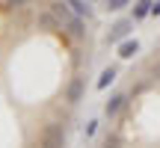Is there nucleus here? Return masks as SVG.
<instances>
[{"mask_svg":"<svg viewBox=\"0 0 160 148\" xmlns=\"http://www.w3.org/2000/svg\"><path fill=\"white\" fill-rule=\"evenodd\" d=\"M39 145L42 148H62L65 145V127L62 121H48L39 133Z\"/></svg>","mask_w":160,"mask_h":148,"instance_id":"obj_1","label":"nucleus"},{"mask_svg":"<svg viewBox=\"0 0 160 148\" xmlns=\"http://www.w3.org/2000/svg\"><path fill=\"white\" fill-rule=\"evenodd\" d=\"M131 30H133V18H122V21H116L113 27L107 30L104 42H107V45H119V42H125L128 36H131Z\"/></svg>","mask_w":160,"mask_h":148,"instance_id":"obj_2","label":"nucleus"},{"mask_svg":"<svg viewBox=\"0 0 160 148\" xmlns=\"http://www.w3.org/2000/svg\"><path fill=\"white\" fill-rule=\"evenodd\" d=\"M36 27H39V30H45V33H62V30H65V24L59 21V18L53 15L51 9H45V12H39V18H36Z\"/></svg>","mask_w":160,"mask_h":148,"instance_id":"obj_3","label":"nucleus"},{"mask_svg":"<svg viewBox=\"0 0 160 148\" xmlns=\"http://www.w3.org/2000/svg\"><path fill=\"white\" fill-rule=\"evenodd\" d=\"M65 101H68L71 107L83 101V77H80V74H74V77L68 80V86H65Z\"/></svg>","mask_w":160,"mask_h":148,"instance_id":"obj_4","label":"nucleus"},{"mask_svg":"<svg viewBox=\"0 0 160 148\" xmlns=\"http://www.w3.org/2000/svg\"><path fill=\"white\" fill-rule=\"evenodd\" d=\"M125 104H128V95H122V92H116V95H110V101L104 104V116H107V119H113V116H119Z\"/></svg>","mask_w":160,"mask_h":148,"instance_id":"obj_5","label":"nucleus"},{"mask_svg":"<svg viewBox=\"0 0 160 148\" xmlns=\"http://www.w3.org/2000/svg\"><path fill=\"white\" fill-rule=\"evenodd\" d=\"M51 12H53V15H57L62 24H68L71 18H77V15H74V9H71L65 0H53V3H51Z\"/></svg>","mask_w":160,"mask_h":148,"instance_id":"obj_6","label":"nucleus"},{"mask_svg":"<svg viewBox=\"0 0 160 148\" xmlns=\"http://www.w3.org/2000/svg\"><path fill=\"white\" fill-rule=\"evenodd\" d=\"M65 33H68L71 36V39H77V42H83L86 39V24H83V18H71V21L68 24H65Z\"/></svg>","mask_w":160,"mask_h":148,"instance_id":"obj_7","label":"nucleus"},{"mask_svg":"<svg viewBox=\"0 0 160 148\" xmlns=\"http://www.w3.org/2000/svg\"><path fill=\"white\" fill-rule=\"evenodd\" d=\"M137 53H139V42H137V39L119 42V57H122V59H133Z\"/></svg>","mask_w":160,"mask_h":148,"instance_id":"obj_8","label":"nucleus"},{"mask_svg":"<svg viewBox=\"0 0 160 148\" xmlns=\"http://www.w3.org/2000/svg\"><path fill=\"white\" fill-rule=\"evenodd\" d=\"M151 6H154V0H137L133 3V21H142V18H148L151 15Z\"/></svg>","mask_w":160,"mask_h":148,"instance_id":"obj_9","label":"nucleus"},{"mask_svg":"<svg viewBox=\"0 0 160 148\" xmlns=\"http://www.w3.org/2000/svg\"><path fill=\"white\" fill-rule=\"evenodd\" d=\"M65 3L74 9V15H80V18H89L92 15V6L86 3V0H65Z\"/></svg>","mask_w":160,"mask_h":148,"instance_id":"obj_10","label":"nucleus"},{"mask_svg":"<svg viewBox=\"0 0 160 148\" xmlns=\"http://www.w3.org/2000/svg\"><path fill=\"white\" fill-rule=\"evenodd\" d=\"M113 80H116V68H113V65H110V68H104V71H101V77H98L95 89H107V86L113 83Z\"/></svg>","mask_w":160,"mask_h":148,"instance_id":"obj_11","label":"nucleus"},{"mask_svg":"<svg viewBox=\"0 0 160 148\" xmlns=\"http://www.w3.org/2000/svg\"><path fill=\"white\" fill-rule=\"evenodd\" d=\"M125 6H131V0H107L110 12H119V9H125Z\"/></svg>","mask_w":160,"mask_h":148,"instance_id":"obj_12","label":"nucleus"},{"mask_svg":"<svg viewBox=\"0 0 160 148\" xmlns=\"http://www.w3.org/2000/svg\"><path fill=\"white\" fill-rule=\"evenodd\" d=\"M122 145V139H119V133H110L107 139H104V148H119Z\"/></svg>","mask_w":160,"mask_h":148,"instance_id":"obj_13","label":"nucleus"},{"mask_svg":"<svg viewBox=\"0 0 160 148\" xmlns=\"http://www.w3.org/2000/svg\"><path fill=\"white\" fill-rule=\"evenodd\" d=\"M27 3H33V0H9L6 6H9V9H21V6H27Z\"/></svg>","mask_w":160,"mask_h":148,"instance_id":"obj_14","label":"nucleus"},{"mask_svg":"<svg viewBox=\"0 0 160 148\" xmlns=\"http://www.w3.org/2000/svg\"><path fill=\"white\" fill-rule=\"evenodd\" d=\"M95 131H98V121H89V125H86V139L95 136Z\"/></svg>","mask_w":160,"mask_h":148,"instance_id":"obj_15","label":"nucleus"},{"mask_svg":"<svg viewBox=\"0 0 160 148\" xmlns=\"http://www.w3.org/2000/svg\"><path fill=\"white\" fill-rule=\"evenodd\" d=\"M151 15L160 18V0H154V6H151Z\"/></svg>","mask_w":160,"mask_h":148,"instance_id":"obj_16","label":"nucleus"},{"mask_svg":"<svg viewBox=\"0 0 160 148\" xmlns=\"http://www.w3.org/2000/svg\"><path fill=\"white\" fill-rule=\"evenodd\" d=\"M151 77H154V80H160V62L154 65V68H151Z\"/></svg>","mask_w":160,"mask_h":148,"instance_id":"obj_17","label":"nucleus"}]
</instances>
